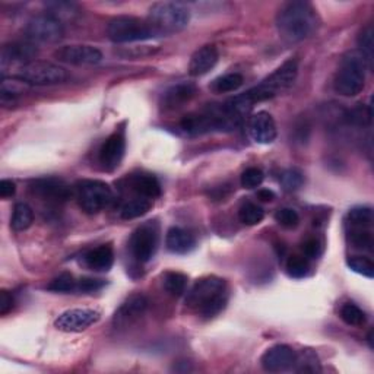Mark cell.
<instances>
[{"label":"cell","mask_w":374,"mask_h":374,"mask_svg":"<svg viewBox=\"0 0 374 374\" xmlns=\"http://www.w3.org/2000/svg\"><path fill=\"white\" fill-rule=\"evenodd\" d=\"M107 36L113 43H136L146 41L158 37V34L148 21L134 18V16H117L107 25Z\"/></svg>","instance_id":"cell-6"},{"label":"cell","mask_w":374,"mask_h":374,"mask_svg":"<svg viewBox=\"0 0 374 374\" xmlns=\"http://www.w3.org/2000/svg\"><path fill=\"white\" fill-rule=\"evenodd\" d=\"M303 181H304L303 174L296 168L286 169V172L281 176V183L284 186V189L288 191V192H293V191L300 189Z\"/></svg>","instance_id":"cell-40"},{"label":"cell","mask_w":374,"mask_h":374,"mask_svg":"<svg viewBox=\"0 0 374 374\" xmlns=\"http://www.w3.org/2000/svg\"><path fill=\"white\" fill-rule=\"evenodd\" d=\"M126 151V141L122 132H114L99 149V162L106 172H114L120 167Z\"/></svg>","instance_id":"cell-16"},{"label":"cell","mask_w":374,"mask_h":374,"mask_svg":"<svg viewBox=\"0 0 374 374\" xmlns=\"http://www.w3.org/2000/svg\"><path fill=\"white\" fill-rule=\"evenodd\" d=\"M12 309H13V297L8 291L2 290L0 291V314L5 316Z\"/></svg>","instance_id":"cell-43"},{"label":"cell","mask_w":374,"mask_h":374,"mask_svg":"<svg viewBox=\"0 0 374 374\" xmlns=\"http://www.w3.org/2000/svg\"><path fill=\"white\" fill-rule=\"evenodd\" d=\"M277 223L286 230H294L300 224V215L293 208H282L275 214Z\"/></svg>","instance_id":"cell-36"},{"label":"cell","mask_w":374,"mask_h":374,"mask_svg":"<svg viewBox=\"0 0 374 374\" xmlns=\"http://www.w3.org/2000/svg\"><path fill=\"white\" fill-rule=\"evenodd\" d=\"M160 243V227L155 221H148V223L139 226L132 233L129 249L132 256L141 262L148 263L155 256Z\"/></svg>","instance_id":"cell-9"},{"label":"cell","mask_w":374,"mask_h":374,"mask_svg":"<svg viewBox=\"0 0 374 374\" xmlns=\"http://www.w3.org/2000/svg\"><path fill=\"white\" fill-rule=\"evenodd\" d=\"M34 212L27 203H16L11 218V227L15 231H25L32 226Z\"/></svg>","instance_id":"cell-24"},{"label":"cell","mask_w":374,"mask_h":374,"mask_svg":"<svg viewBox=\"0 0 374 374\" xmlns=\"http://www.w3.org/2000/svg\"><path fill=\"white\" fill-rule=\"evenodd\" d=\"M219 55L215 46H203L192 55L189 63L191 76H203L212 71L218 63Z\"/></svg>","instance_id":"cell-20"},{"label":"cell","mask_w":374,"mask_h":374,"mask_svg":"<svg viewBox=\"0 0 374 374\" xmlns=\"http://www.w3.org/2000/svg\"><path fill=\"white\" fill-rule=\"evenodd\" d=\"M76 284H78V281H75L74 275L62 274L57 278H55L52 282H50L47 288H48V291L67 294V293H72L76 290Z\"/></svg>","instance_id":"cell-33"},{"label":"cell","mask_w":374,"mask_h":374,"mask_svg":"<svg viewBox=\"0 0 374 374\" xmlns=\"http://www.w3.org/2000/svg\"><path fill=\"white\" fill-rule=\"evenodd\" d=\"M83 262L95 272H109L114 263V253L111 246L103 244L90 250L83 256Z\"/></svg>","instance_id":"cell-22"},{"label":"cell","mask_w":374,"mask_h":374,"mask_svg":"<svg viewBox=\"0 0 374 374\" xmlns=\"http://www.w3.org/2000/svg\"><path fill=\"white\" fill-rule=\"evenodd\" d=\"M258 199L262 202H272L275 199V193L269 189H262L258 192Z\"/></svg>","instance_id":"cell-45"},{"label":"cell","mask_w":374,"mask_h":374,"mask_svg":"<svg viewBox=\"0 0 374 374\" xmlns=\"http://www.w3.org/2000/svg\"><path fill=\"white\" fill-rule=\"evenodd\" d=\"M321 251H323V244L319 239H316V237H312V239H307L303 243V253L307 259L319 258Z\"/></svg>","instance_id":"cell-41"},{"label":"cell","mask_w":374,"mask_h":374,"mask_svg":"<svg viewBox=\"0 0 374 374\" xmlns=\"http://www.w3.org/2000/svg\"><path fill=\"white\" fill-rule=\"evenodd\" d=\"M347 265L355 274H360L368 279L374 277V265L368 258L364 256H351L347 261Z\"/></svg>","instance_id":"cell-34"},{"label":"cell","mask_w":374,"mask_h":374,"mask_svg":"<svg viewBox=\"0 0 374 374\" xmlns=\"http://www.w3.org/2000/svg\"><path fill=\"white\" fill-rule=\"evenodd\" d=\"M106 285V281L95 279V278H81L76 284V290L81 293H94L101 290Z\"/></svg>","instance_id":"cell-42"},{"label":"cell","mask_w":374,"mask_h":374,"mask_svg":"<svg viewBox=\"0 0 374 374\" xmlns=\"http://www.w3.org/2000/svg\"><path fill=\"white\" fill-rule=\"evenodd\" d=\"M157 46H141V47H129V48H122L118 50L117 55L123 59H144L154 56L158 52Z\"/></svg>","instance_id":"cell-35"},{"label":"cell","mask_w":374,"mask_h":374,"mask_svg":"<svg viewBox=\"0 0 374 374\" xmlns=\"http://www.w3.org/2000/svg\"><path fill=\"white\" fill-rule=\"evenodd\" d=\"M265 174L261 168L258 167H250L244 169L242 174V186L244 189H256L263 183Z\"/></svg>","instance_id":"cell-37"},{"label":"cell","mask_w":374,"mask_h":374,"mask_svg":"<svg viewBox=\"0 0 374 374\" xmlns=\"http://www.w3.org/2000/svg\"><path fill=\"white\" fill-rule=\"evenodd\" d=\"M75 196L79 207L90 215L106 209L113 202L111 187L101 180H81L75 186Z\"/></svg>","instance_id":"cell-7"},{"label":"cell","mask_w":374,"mask_h":374,"mask_svg":"<svg viewBox=\"0 0 374 374\" xmlns=\"http://www.w3.org/2000/svg\"><path fill=\"white\" fill-rule=\"evenodd\" d=\"M297 361V352L288 345L278 344L270 347L261 359L262 367L269 373H281L293 370Z\"/></svg>","instance_id":"cell-15"},{"label":"cell","mask_w":374,"mask_h":374,"mask_svg":"<svg viewBox=\"0 0 374 374\" xmlns=\"http://www.w3.org/2000/svg\"><path fill=\"white\" fill-rule=\"evenodd\" d=\"M297 371H319V361H317V356L312 352V351H304L301 355H297V361L296 366Z\"/></svg>","instance_id":"cell-39"},{"label":"cell","mask_w":374,"mask_h":374,"mask_svg":"<svg viewBox=\"0 0 374 374\" xmlns=\"http://www.w3.org/2000/svg\"><path fill=\"white\" fill-rule=\"evenodd\" d=\"M101 319V313L94 309H71L57 316L55 328L66 333H78L87 331Z\"/></svg>","instance_id":"cell-11"},{"label":"cell","mask_w":374,"mask_h":374,"mask_svg":"<svg viewBox=\"0 0 374 374\" xmlns=\"http://www.w3.org/2000/svg\"><path fill=\"white\" fill-rule=\"evenodd\" d=\"M320 24L316 9L303 0L285 4L277 13V28L286 43H301L310 39Z\"/></svg>","instance_id":"cell-1"},{"label":"cell","mask_w":374,"mask_h":374,"mask_svg":"<svg viewBox=\"0 0 374 374\" xmlns=\"http://www.w3.org/2000/svg\"><path fill=\"white\" fill-rule=\"evenodd\" d=\"M187 285V277L181 272H167L164 275V288L165 291L173 296V297H180L186 291Z\"/></svg>","instance_id":"cell-29"},{"label":"cell","mask_w":374,"mask_h":374,"mask_svg":"<svg viewBox=\"0 0 374 374\" xmlns=\"http://www.w3.org/2000/svg\"><path fill=\"white\" fill-rule=\"evenodd\" d=\"M132 191L145 199L154 200L161 196V184L157 177L151 174H139L130 180Z\"/></svg>","instance_id":"cell-23"},{"label":"cell","mask_w":374,"mask_h":374,"mask_svg":"<svg viewBox=\"0 0 374 374\" xmlns=\"http://www.w3.org/2000/svg\"><path fill=\"white\" fill-rule=\"evenodd\" d=\"M55 56L63 63L75 66H92L103 60V53L98 48L85 44L64 46L57 50Z\"/></svg>","instance_id":"cell-14"},{"label":"cell","mask_w":374,"mask_h":374,"mask_svg":"<svg viewBox=\"0 0 374 374\" xmlns=\"http://www.w3.org/2000/svg\"><path fill=\"white\" fill-rule=\"evenodd\" d=\"M309 261L304 256H298V254H294L290 259L286 261V272L288 275L291 278H304L309 274Z\"/></svg>","instance_id":"cell-32"},{"label":"cell","mask_w":374,"mask_h":374,"mask_svg":"<svg viewBox=\"0 0 374 374\" xmlns=\"http://www.w3.org/2000/svg\"><path fill=\"white\" fill-rule=\"evenodd\" d=\"M198 87L193 82H179L167 88L161 97V107L165 111H174L181 109L184 104L191 103L196 97Z\"/></svg>","instance_id":"cell-17"},{"label":"cell","mask_w":374,"mask_h":374,"mask_svg":"<svg viewBox=\"0 0 374 374\" xmlns=\"http://www.w3.org/2000/svg\"><path fill=\"white\" fill-rule=\"evenodd\" d=\"M265 218V211L253 202H246L239 209V219L244 226H258Z\"/></svg>","instance_id":"cell-30"},{"label":"cell","mask_w":374,"mask_h":374,"mask_svg":"<svg viewBox=\"0 0 374 374\" xmlns=\"http://www.w3.org/2000/svg\"><path fill=\"white\" fill-rule=\"evenodd\" d=\"M359 46H360V52L368 62V66L371 67L373 62V27L367 25L359 37Z\"/></svg>","instance_id":"cell-38"},{"label":"cell","mask_w":374,"mask_h":374,"mask_svg":"<svg viewBox=\"0 0 374 374\" xmlns=\"http://www.w3.org/2000/svg\"><path fill=\"white\" fill-rule=\"evenodd\" d=\"M152 207V202L149 199L141 198V196H136L132 200H127L125 205L122 207V218L123 219H134V218H139L144 216Z\"/></svg>","instance_id":"cell-26"},{"label":"cell","mask_w":374,"mask_h":374,"mask_svg":"<svg viewBox=\"0 0 374 374\" xmlns=\"http://www.w3.org/2000/svg\"><path fill=\"white\" fill-rule=\"evenodd\" d=\"M249 133L254 142L261 145H269L277 139V125L274 117L266 111L253 114L249 120Z\"/></svg>","instance_id":"cell-18"},{"label":"cell","mask_w":374,"mask_h":374,"mask_svg":"<svg viewBox=\"0 0 374 374\" xmlns=\"http://www.w3.org/2000/svg\"><path fill=\"white\" fill-rule=\"evenodd\" d=\"M146 21L158 36H169L189 25L191 11L181 4L158 2L149 8Z\"/></svg>","instance_id":"cell-4"},{"label":"cell","mask_w":374,"mask_h":374,"mask_svg":"<svg viewBox=\"0 0 374 374\" xmlns=\"http://www.w3.org/2000/svg\"><path fill=\"white\" fill-rule=\"evenodd\" d=\"M25 39L31 44H52L63 39V24L52 13H41L31 18L25 27Z\"/></svg>","instance_id":"cell-8"},{"label":"cell","mask_w":374,"mask_h":374,"mask_svg":"<svg viewBox=\"0 0 374 374\" xmlns=\"http://www.w3.org/2000/svg\"><path fill=\"white\" fill-rule=\"evenodd\" d=\"M347 228H370L373 224V209L370 207H355L347 214Z\"/></svg>","instance_id":"cell-25"},{"label":"cell","mask_w":374,"mask_h":374,"mask_svg":"<svg viewBox=\"0 0 374 374\" xmlns=\"http://www.w3.org/2000/svg\"><path fill=\"white\" fill-rule=\"evenodd\" d=\"M244 79L240 74H227L216 78L212 82V90L219 94H226V92H234L239 90L243 85Z\"/></svg>","instance_id":"cell-27"},{"label":"cell","mask_w":374,"mask_h":374,"mask_svg":"<svg viewBox=\"0 0 374 374\" xmlns=\"http://www.w3.org/2000/svg\"><path fill=\"white\" fill-rule=\"evenodd\" d=\"M167 250L174 254H186L195 249L196 240L193 234L180 227H172L165 235Z\"/></svg>","instance_id":"cell-21"},{"label":"cell","mask_w":374,"mask_h":374,"mask_svg":"<svg viewBox=\"0 0 374 374\" xmlns=\"http://www.w3.org/2000/svg\"><path fill=\"white\" fill-rule=\"evenodd\" d=\"M37 56V48L31 43H11L2 47V55H0V62H2V69H6L8 66L18 64L20 69L22 66L34 62L32 59Z\"/></svg>","instance_id":"cell-19"},{"label":"cell","mask_w":374,"mask_h":374,"mask_svg":"<svg viewBox=\"0 0 374 374\" xmlns=\"http://www.w3.org/2000/svg\"><path fill=\"white\" fill-rule=\"evenodd\" d=\"M16 192V186L12 180H8V179H4L2 181H0V196H2L4 199H8V198H12Z\"/></svg>","instance_id":"cell-44"},{"label":"cell","mask_w":374,"mask_h":374,"mask_svg":"<svg viewBox=\"0 0 374 374\" xmlns=\"http://www.w3.org/2000/svg\"><path fill=\"white\" fill-rule=\"evenodd\" d=\"M29 191L32 192V195H36L40 199L47 200L50 203H62L72 196L71 187L62 179L56 177H44L32 180L29 184Z\"/></svg>","instance_id":"cell-12"},{"label":"cell","mask_w":374,"mask_h":374,"mask_svg":"<svg viewBox=\"0 0 374 374\" xmlns=\"http://www.w3.org/2000/svg\"><path fill=\"white\" fill-rule=\"evenodd\" d=\"M368 67V62L360 50H351L345 53L335 75V91L342 97L359 95L364 90L366 72Z\"/></svg>","instance_id":"cell-3"},{"label":"cell","mask_w":374,"mask_h":374,"mask_svg":"<svg viewBox=\"0 0 374 374\" xmlns=\"http://www.w3.org/2000/svg\"><path fill=\"white\" fill-rule=\"evenodd\" d=\"M148 304V298L144 294L130 296L116 310L113 316V326L116 329H125L132 326L136 320H139L145 314Z\"/></svg>","instance_id":"cell-13"},{"label":"cell","mask_w":374,"mask_h":374,"mask_svg":"<svg viewBox=\"0 0 374 374\" xmlns=\"http://www.w3.org/2000/svg\"><path fill=\"white\" fill-rule=\"evenodd\" d=\"M227 301V282L218 277H207L196 281L186 297L187 307L207 319L223 312Z\"/></svg>","instance_id":"cell-2"},{"label":"cell","mask_w":374,"mask_h":374,"mask_svg":"<svg viewBox=\"0 0 374 374\" xmlns=\"http://www.w3.org/2000/svg\"><path fill=\"white\" fill-rule=\"evenodd\" d=\"M13 76L22 79L28 85H37V87L63 83L67 79V74L63 67L43 60H34L22 66Z\"/></svg>","instance_id":"cell-10"},{"label":"cell","mask_w":374,"mask_h":374,"mask_svg":"<svg viewBox=\"0 0 374 374\" xmlns=\"http://www.w3.org/2000/svg\"><path fill=\"white\" fill-rule=\"evenodd\" d=\"M339 316H341V319L347 323V325L355 326V328L364 326L367 321L366 313L359 307V305L352 304V303L344 304L341 307V312H339Z\"/></svg>","instance_id":"cell-28"},{"label":"cell","mask_w":374,"mask_h":374,"mask_svg":"<svg viewBox=\"0 0 374 374\" xmlns=\"http://www.w3.org/2000/svg\"><path fill=\"white\" fill-rule=\"evenodd\" d=\"M349 243L359 250L371 251L373 249V235L370 228H347Z\"/></svg>","instance_id":"cell-31"},{"label":"cell","mask_w":374,"mask_h":374,"mask_svg":"<svg viewBox=\"0 0 374 374\" xmlns=\"http://www.w3.org/2000/svg\"><path fill=\"white\" fill-rule=\"evenodd\" d=\"M297 75L298 64L294 59H290L282 63L274 74H270L265 81H262L258 87L244 94L251 104L270 99L290 90L297 79Z\"/></svg>","instance_id":"cell-5"}]
</instances>
